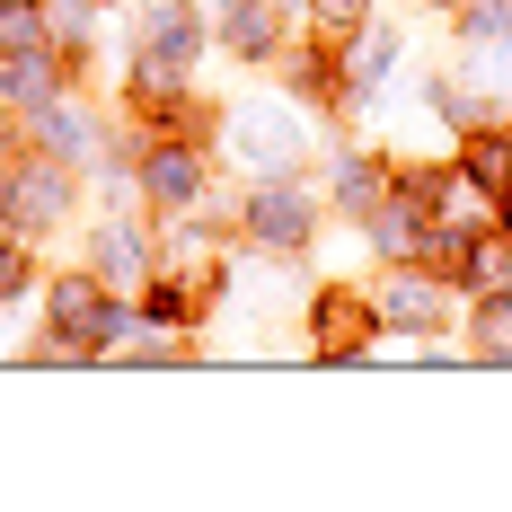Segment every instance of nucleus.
<instances>
[{"label":"nucleus","mask_w":512,"mask_h":512,"mask_svg":"<svg viewBox=\"0 0 512 512\" xmlns=\"http://www.w3.org/2000/svg\"><path fill=\"white\" fill-rule=\"evenodd\" d=\"M204 53V18L186 9V0H159L151 27H142V45H133V89H151V98H186V62Z\"/></svg>","instance_id":"nucleus-1"},{"label":"nucleus","mask_w":512,"mask_h":512,"mask_svg":"<svg viewBox=\"0 0 512 512\" xmlns=\"http://www.w3.org/2000/svg\"><path fill=\"white\" fill-rule=\"evenodd\" d=\"M309 230H318V195H309L292 168H274V177L248 195V239H256L265 256H301Z\"/></svg>","instance_id":"nucleus-2"},{"label":"nucleus","mask_w":512,"mask_h":512,"mask_svg":"<svg viewBox=\"0 0 512 512\" xmlns=\"http://www.w3.org/2000/svg\"><path fill=\"white\" fill-rule=\"evenodd\" d=\"M230 151H239V168H256V177L292 168V159H301V115L274 106V98H248L230 115Z\"/></svg>","instance_id":"nucleus-3"},{"label":"nucleus","mask_w":512,"mask_h":512,"mask_svg":"<svg viewBox=\"0 0 512 512\" xmlns=\"http://www.w3.org/2000/svg\"><path fill=\"white\" fill-rule=\"evenodd\" d=\"M371 336H380V309L362 301V292H345V283H327L318 309H309V345L327 362H345V354H371Z\"/></svg>","instance_id":"nucleus-4"},{"label":"nucleus","mask_w":512,"mask_h":512,"mask_svg":"<svg viewBox=\"0 0 512 512\" xmlns=\"http://www.w3.org/2000/svg\"><path fill=\"white\" fill-rule=\"evenodd\" d=\"M71 212V159H27V168H9V221L18 230H45Z\"/></svg>","instance_id":"nucleus-5"},{"label":"nucleus","mask_w":512,"mask_h":512,"mask_svg":"<svg viewBox=\"0 0 512 512\" xmlns=\"http://www.w3.org/2000/svg\"><path fill=\"white\" fill-rule=\"evenodd\" d=\"M71 89V71H62V45H18V53H0V98H18V106H45Z\"/></svg>","instance_id":"nucleus-6"},{"label":"nucleus","mask_w":512,"mask_h":512,"mask_svg":"<svg viewBox=\"0 0 512 512\" xmlns=\"http://www.w3.org/2000/svg\"><path fill=\"white\" fill-rule=\"evenodd\" d=\"M371 309H380V327H389V336H433V318H442V292H433L424 274H389Z\"/></svg>","instance_id":"nucleus-7"},{"label":"nucleus","mask_w":512,"mask_h":512,"mask_svg":"<svg viewBox=\"0 0 512 512\" xmlns=\"http://www.w3.org/2000/svg\"><path fill=\"white\" fill-rule=\"evenodd\" d=\"M195 186H204V159L186 151V142L151 151V168H142V195H151V204H195Z\"/></svg>","instance_id":"nucleus-8"},{"label":"nucleus","mask_w":512,"mask_h":512,"mask_svg":"<svg viewBox=\"0 0 512 512\" xmlns=\"http://www.w3.org/2000/svg\"><path fill=\"white\" fill-rule=\"evenodd\" d=\"M221 18H230V53H248V62L283 45V0H230Z\"/></svg>","instance_id":"nucleus-9"},{"label":"nucleus","mask_w":512,"mask_h":512,"mask_svg":"<svg viewBox=\"0 0 512 512\" xmlns=\"http://www.w3.org/2000/svg\"><path fill=\"white\" fill-rule=\"evenodd\" d=\"M27 124H36V142H45L53 159H89V124H80V106H71V89L45 106H27Z\"/></svg>","instance_id":"nucleus-10"},{"label":"nucleus","mask_w":512,"mask_h":512,"mask_svg":"<svg viewBox=\"0 0 512 512\" xmlns=\"http://www.w3.org/2000/svg\"><path fill=\"white\" fill-rule=\"evenodd\" d=\"M460 168L486 186V195H495V204H512V133H486V124H477V133H468V159H460Z\"/></svg>","instance_id":"nucleus-11"},{"label":"nucleus","mask_w":512,"mask_h":512,"mask_svg":"<svg viewBox=\"0 0 512 512\" xmlns=\"http://www.w3.org/2000/svg\"><path fill=\"white\" fill-rule=\"evenodd\" d=\"M389 186H398V177H380V159H371V151L336 159V177H327V195H336V204H345V212H371V204H380V195H389Z\"/></svg>","instance_id":"nucleus-12"},{"label":"nucleus","mask_w":512,"mask_h":512,"mask_svg":"<svg viewBox=\"0 0 512 512\" xmlns=\"http://www.w3.org/2000/svg\"><path fill=\"white\" fill-rule=\"evenodd\" d=\"M389 62H398V27H371V18H362V27H354V53H345V80H354V89H371Z\"/></svg>","instance_id":"nucleus-13"},{"label":"nucleus","mask_w":512,"mask_h":512,"mask_svg":"<svg viewBox=\"0 0 512 512\" xmlns=\"http://www.w3.org/2000/svg\"><path fill=\"white\" fill-rule=\"evenodd\" d=\"M133 274H142V230L106 221V230H98V283H115V292H124Z\"/></svg>","instance_id":"nucleus-14"},{"label":"nucleus","mask_w":512,"mask_h":512,"mask_svg":"<svg viewBox=\"0 0 512 512\" xmlns=\"http://www.w3.org/2000/svg\"><path fill=\"white\" fill-rule=\"evenodd\" d=\"M468 345H477L486 362H512V292H486L477 327H468Z\"/></svg>","instance_id":"nucleus-15"},{"label":"nucleus","mask_w":512,"mask_h":512,"mask_svg":"<svg viewBox=\"0 0 512 512\" xmlns=\"http://www.w3.org/2000/svg\"><path fill=\"white\" fill-rule=\"evenodd\" d=\"M460 274L477 283V292H512V239H477Z\"/></svg>","instance_id":"nucleus-16"},{"label":"nucleus","mask_w":512,"mask_h":512,"mask_svg":"<svg viewBox=\"0 0 512 512\" xmlns=\"http://www.w3.org/2000/svg\"><path fill=\"white\" fill-rule=\"evenodd\" d=\"M18 283H27V239H18V230L0 221V301H9Z\"/></svg>","instance_id":"nucleus-17"},{"label":"nucleus","mask_w":512,"mask_h":512,"mask_svg":"<svg viewBox=\"0 0 512 512\" xmlns=\"http://www.w3.org/2000/svg\"><path fill=\"white\" fill-rule=\"evenodd\" d=\"M309 9H318L327 36H354V27H362V0H309Z\"/></svg>","instance_id":"nucleus-18"},{"label":"nucleus","mask_w":512,"mask_h":512,"mask_svg":"<svg viewBox=\"0 0 512 512\" xmlns=\"http://www.w3.org/2000/svg\"><path fill=\"white\" fill-rule=\"evenodd\" d=\"M0 212H9V168H0Z\"/></svg>","instance_id":"nucleus-19"},{"label":"nucleus","mask_w":512,"mask_h":512,"mask_svg":"<svg viewBox=\"0 0 512 512\" xmlns=\"http://www.w3.org/2000/svg\"><path fill=\"white\" fill-rule=\"evenodd\" d=\"M433 9H468V0H433Z\"/></svg>","instance_id":"nucleus-20"}]
</instances>
